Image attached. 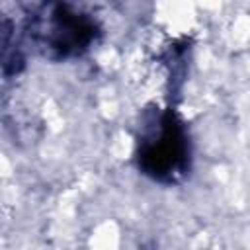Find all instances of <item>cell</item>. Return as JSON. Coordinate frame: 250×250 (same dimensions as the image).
<instances>
[{"label":"cell","instance_id":"7a4b0ae2","mask_svg":"<svg viewBox=\"0 0 250 250\" xmlns=\"http://www.w3.org/2000/svg\"><path fill=\"white\" fill-rule=\"evenodd\" d=\"M25 31L39 55L53 62L82 57L100 35L96 20L70 0H41L29 14Z\"/></svg>","mask_w":250,"mask_h":250},{"label":"cell","instance_id":"3957f363","mask_svg":"<svg viewBox=\"0 0 250 250\" xmlns=\"http://www.w3.org/2000/svg\"><path fill=\"white\" fill-rule=\"evenodd\" d=\"M23 68V53L20 47V41H16V29L6 20L4 21V37H2V70L4 78L18 76Z\"/></svg>","mask_w":250,"mask_h":250},{"label":"cell","instance_id":"6da1fadb","mask_svg":"<svg viewBox=\"0 0 250 250\" xmlns=\"http://www.w3.org/2000/svg\"><path fill=\"white\" fill-rule=\"evenodd\" d=\"M137 168L162 186H180L191 172V139L174 109H146L135 148Z\"/></svg>","mask_w":250,"mask_h":250}]
</instances>
